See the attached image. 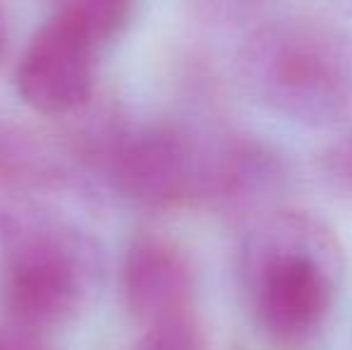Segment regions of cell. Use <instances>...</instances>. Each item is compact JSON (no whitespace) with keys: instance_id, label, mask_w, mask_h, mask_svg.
<instances>
[{"instance_id":"obj_3","label":"cell","mask_w":352,"mask_h":350,"mask_svg":"<svg viewBox=\"0 0 352 350\" xmlns=\"http://www.w3.org/2000/svg\"><path fill=\"white\" fill-rule=\"evenodd\" d=\"M94 48L56 17L29 41L17 65V91L34 111L58 116L84 103L91 94Z\"/></svg>"},{"instance_id":"obj_11","label":"cell","mask_w":352,"mask_h":350,"mask_svg":"<svg viewBox=\"0 0 352 350\" xmlns=\"http://www.w3.org/2000/svg\"><path fill=\"white\" fill-rule=\"evenodd\" d=\"M5 48V27H3V14H0V53Z\"/></svg>"},{"instance_id":"obj_4","label":"cell","mask_w":352,"mask_h":350,"mask_svg":"<svg viewBox=\"0 0 352 350\" xmlns=\"http://www.w3.org/2000/svg\"><path fill=\"white\" fill-rule=\"evenodd\" d=\"M125 303L144 329L197 324L195 276L190 262L163 238H142L122 269Z\"/></svg>"},{"instance_id":"obj_7","label":"cell","mask_w":352,"mask_h":350,"mask_svg":"<svg viewBox=\"0 0 352 350\" xmlns=\"http://www.w3.org/2000/svg\"><path fill=\"white\" fill-rule=\"evenodd\" d=\"M132 14V0H65L56 19L96 51L122 32Z\"/></svg>"},{"instance_id":"obj_5","label":"cell","mask_w":352,"mask_h":350,"mask_svg":"<svg viewBox=\"0 0 352 350\" xmlns=\"http://www.w3.org/2000/svg\"><path fill=\"white\" fill-rule=\"evenodd\" d=\"M77 266L63 248L32 243L19 250L5 276V305L17 324L48 329L77 307Z\"/></svg>"},{"instance_id":"obj_6","label":"cell","mask_w":352,"mask_h":350,"mask_svg":"<svg viewBox=\"0 0 352 350\" xmlns=\"http://www.w3.org/2000/svg\"><path fill=\"white\" fill-rule=\"evenodd\" d=\"M211 166L177 132L156 130L142 135L120 164L122 190L151 206H168L197 192H209Z\"/></svg>"},{"instance_id":"obj_8","label":"cell","mask_w":352,"mask_h":350,"mask_svg":"<svg viewBox=\"0 0 352 350\" xmlns=\"http://www.w3.org/2000/svg\"><path fill=\"white\" fill-rule=\"evenodd\" d=\"M316 168L324 185L340 199L352 201V122L319 151Z\"/></svg>"},{"instance_id":"obj_2","label":"cell","mask_w":352,"mask_h":350,"mask_svg":"<svg viewBox=\"0 0 352 350\" xmlns=\"http://www.w3.org/2000/svg\"><path fill=\"white\" fill-rule=\"evenodd\" d=\"M242 82L259 106L302 125H331L352 108V34L311 12H287L250 34Z\"/></svg>"},{"instance_id":"obj_10","label":"cell","mask_w":352,"mask_h":350,"mask_svg":"<svg viewBox=\"0 0 352 350\" xmlns=\"http://www.w3.org/2000/svg\"><path fill=\"white\" fill-rule=\"evenodd\" d=\"M0 350H22V348H17L14 343H10L8 338H0Z\"/></svg>"},{"instance_id":"obj_1","label":"cell","mask_w":352,"mask_h":350,"mask_svg":"<svg viewBox=\"0 0 352 350\" xmlns=\"http://www.w3.org/2000/svg\"><path fill=\"white\" fill-rule=\"evenodd\" d=\"M240 276L256 329L283 350L307 348L326 327L343 278L333 230L300 209H278L252 226Z\"/></svg>"},{"instance_id":"obj_9","label":"cell","mask_w":352,"mask_h":350,"mask_svg":"<svg viewBox=\"0 0 352 350\" xmlns=\"http://www.w3.org/2000/svg\"><path fill=\"white\" fill-rule=\"evenodd\" d=\"M135 350H201L199 324L146 329Z\"/></svg>"}]
</instances>
